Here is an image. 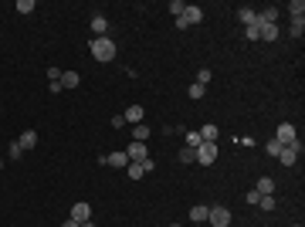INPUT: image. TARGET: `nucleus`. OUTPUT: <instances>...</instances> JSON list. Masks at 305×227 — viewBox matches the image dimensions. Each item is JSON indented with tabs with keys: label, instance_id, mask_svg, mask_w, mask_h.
<instances>
[{
	"label": "nucleus",
	"instance_id": "obj_1",
	"mask_svg": "<svg viewBox=\"0 0 305 227\" xmlns=\"http://www.w3.org/2000/svg\"><path fill=\"white\" fill-rule=\"evenodd\" d=\"M115 55H119V48H115L112 38H92V58L95 61L109 65V61H115Z\"/></svg>",
	"mask_w": 305,
	"mask_h": 227
},
{
	"label": "nucleus",
	"instance_id": "obj_2",
	"mask_svg": "<svg viewBox=\"0 0 305 227\" xmlns=\"http://www.w3.org/2000/svg\"><path fill=\"white\" fill-rule=\"evenodd\" d=\"M193 156H197V163L214 166V163H217V143H200V146L193 150Z\"/></svg>",
	"mask_w": 305,
	"mask_h": 227
},
{
	"label": "nucleus",
	"instance_id": "obj_3",
	"mask_svg": "<svg viewBox=\"0 0 305 227\" xmlns=\"http://www.w3.org/2000/svg\"><path fill=\"white\" fill-rule=\"evenodd\" d=\"M207 224L210 227H230V210L228 207H210L207 210Z\"/></svg>",
	"mask_w": 305,
	"mask_h": 227
},
{
	"label": "nucleus",
	"instance_id": "obj_4",
	"mask_svg": "<svg viewBox=\"0 0 305 227\" xmlns=\"http://www.w3.org/2000/svg\"><path fill=\"white\" fill-rule=\"evenodd\" d=\"M275 139H278L282 146H295V143H299V132H295V126H292V122H282Z\"/></svg>",
	"mask_w": 305,
	"mask_h": 227
},
{
	"label": "nucleus",
	"instance_id": "obj_5",
	"mask_svg": "<svg viewBox=\"0 0 305 227\" xmlns=\"http://www.w3.org/2000/svg\"><path fill=\"white\" fill-rule=\"evenodd\" d=\"M299 156H302V146H299V143H295V146H282L278 163H282V166H295V163H299Z\"/></svg>",
	"mask_w": 305,
	"mask_h": 227
},
{
	"label": "nucleus",
	"instance_id": "obj_6",
	"mask_svg": "<svg viewBox=\"0 0 305 227\" xmlns=\"http://www.w3.org/2000/svg\"><path fill=\"white\" fill-rule=\"evenodd\" d=\"M126 156H129V163H143V159H150L146 143H129V146H126Z\"/></svg>",
	"mask_w": 305,
	"mask_h": 227
},
{
	"label": "nucleus",
	"instance_id": "obj_7",
	"mask_svg": "<svg viewBox=\"0 0 305 227\" xmlns=\"http://www.w3.org/2000/svg\"><path fill=\"white\" fill-rule=\"evenodd\" d=\"M72 221H78V224H85V221H92V207H88L85 200H78L75 207H72Z\"/></svg>",
	"mask_w": 305,
	"mask_h": 227
},
{
	"label": "nucleus",
	"instance_id": "obj_8",
	"mask_svg": "<svg viewBox=\"0 0 305 227\" xmlns=\"http://www.w3.org/2000/svg\"><path fill=\"white\" fill-rule=\"evenodd\" d=\"M102 163H109V166H119V170H126V166H129V156H126V150H119V152H109V156H102Z\"/></svg>",
	"mask_w": 305,
	"mask_h": 227
},
{
	"label": "nucleus",
	"instance_id": "obj_9",
	"mask_svg": "<svg viewBox=\"0 0 305 227\" xmlns=\"http://www.w3.org/2000/svg\"><path fill=\"white\" fill-rule=\"evenodd\" d=\"M92 34H95V38H105V34H109V20H105L102 14L92 17Z\"/></svg>",
	"mask_w": 305,
	"mask_h": 227
},
{
	"label": "nucleus",
	"instance_id": "obj_10",
	"mask_svg": "<svg viewBox=\"0 0 305 227\" xmlns=\"http://www.w3.org/2000/svg\"><path fill=\"white\" fill-rule=\"evenodd\" d=\"M143 115H146V112H143V105H129V109L122 112V119H126V122H133V126H139V122H143Z\"/></svg>",
	"mask_w": 305,
	"mask_h": 227
},
{
	"label": "nucleus",
	"instance_id": "obj_11",
	"mask_svg": "<svg viewBox=\"0 0 305 227\" xmlns=\"http://www.w3.org/2000/svg\"><path fill=\"white\" fill-rule=\"evenodd\" d=\"M200 20H204V10H200V7H187V10H183V24H187V27H190V24H200Z\"/></svg>",
	"mask_w": 305,
	"mask_h": 227
},
{
	"label": "nucleus",
	"instance_id": "obj_12",
	"mask_svg": "<svg viewBox=\"0 0 305 227\" xmlns=\"http://www.w3.org/2000/svg\"><path fill=\"white\" fill-rule=\"evenodd\" d=\"M17 143H20V150H34V146H38V132H34V129H24Z\"/></svg>",
	"mask_w": 305,
	"mask_h": 227
},
{
	"label": "nucleus",
	"instance_id": "obj_13",
	"mask_svg": "<svg viewBox=\"0 0 305 227\" xmlns=\"http://www.w3.org/2000/svg\"><path fill=\"white\" fill-rule=\"evenodd\" d=\"M254 190H258V193H261V197H271V193H275V180H271V176H261V180H258V187H254Z\"/></svg>",
	"mask_w": 305,
	"mask_h": 227
},
{
	"label": "nucleus",
	"instance_id": "obj_14",
	"mask_svg": "<svg viewBox=\"0 0 305 227\" xmlns=\"http://www.w3.org/2000/svg\"><path fill=\"white\" fill-rule=\"evenodd\" d=\"M207 210H210V207L193 204V207H190V221H193V224H204V221H207Z\"/></svg>",
	"mask_w": 305,
	"mask_h": 227
},
{
	"label": "nucleus",
	"instance_id": "obj_15",
	"mask_svg": "<svg viewBox=\"0 0 305 227\" xmlns=\"http://www.w3.org/2000/svg\"><path fill=\"white\" fill-rule=\"evenodd\" d=\"M237 17H241V24H244V27H251V24H258V14H254L251 7H241V10H237Z\"/></svg>",
	"mask_w": 305,
	"mask_h": 227
},
{
	"label": "nucleus",
	"instance_id": "obj_16",
	"mask_svg": "<svg viewBox=\"0 0 305 227\" xmlns=\"http://www.w3.org/2000/svg\"><path fill=\"white\" fill-rule=\"evenodd\" d=\"M275 20H278V10H275V7H268V10L258 14V27H261V24H275Z\"/></svg>",
	"mask_w": 305,
	"mask_h": 227
},
{
	"label": "nucleus",
	"instance_id": "obj_17",
	"mask_svg": "<svg viewBox=\"0 0 305 227\" xmlns=\"http://www.w3.org/2000/svg\"><path fill=\"white\" fill-rule=\"evenodd\" d=\"M200 139H204V143H217V126H210V122H207V126L200 129Z\"/></svg>",
	"mask_w": 305,
	"mask_h": 227
},
{
	"label": "nucleus",
	"instance_id": "obj_18",
	"mask_svg": "<svg viewBox=\"0 0 305 227\" xmlns=\"http://www.w3.org/2000/svg\"><path fill=\"white\" fill-rule=\"evenodd\" d=\"M78 81H81V78H78L75 72H61V88H78Z\"/></svg>",
	"mask_w": 305,
	"mask_h": 227
},
{
	"label": "nucleus",
	"instance_id": "obj_19",
	"mask_svg": "<svg viewBox=\"0 0 305 227\" xmlns=\"http://www.w3.org/2000/svg\"><path fill=\"white\" fill-rule=\"evenodd\" d=\"M278 38V27L275 24H261V41H275Z\"/></svg>",
	"mask_w": 305,
	"mask_h": 227
},
{
	"label": "nucleus",
	"instance_id": "obj_20",
	"mask_svg": "<svg viewBox=\"0 0 305 227\" xmlns=\"http://www.w3.org/2000/svg\"><path fill=\"white\" fill-rule=\"evenodd\" d=\"M146 139H150V126H146V122H139V126H136V136H133V143H146Z\"/></svg>",
	"mask_w": 305,
	"mask_h": 227
},
{
	"label": "nucleus",
	"instance_id": "obj_21",
	"mask_svg": "<svg viewBox=\"0 0 305 227\" xmlns=\"http://www.w3.org/2000/svg\"><path fill=\"white\" fill-rule=\"evenodd\" d=\"M183 10H187L183 0H170V14H173V17H183Z\"/></svg>",
	"mask_w": 305,
	"mask_h": 227
},
{
	"label": "nucleus",
	"instance_id": "obj_22",
	"mask_svg": "<svg viewBox=\"0 0 305 227\" xmlns=\"http://www.w3.org/2000/svg\"><path fill=\"white\" fill-rule=\"evenodd\" d=\"M244 38H248V41H261V27H258V24L244 27Z\"/></svg>",
	"mask_w": 305,
	"mask_h": 227
},
{
	"label": "nucleus",
	"instance_id": "obj_23",
	"mask_svg": "<svg viewBox=\"0 0 305 227\" xmlns=\"http://www.w3.org/2000/svg\"><path fill=\"white\" fill-rule=\"evenodd\" d=\"M126 173H129L133 180H139V176H146V173H143V163H129V166H126Z\"/></svg>",
	"mask_w": 305,
	"mask_h": 227
},
{
	"label": "nucleus",
	"instance_id": "obj_24",
	"mask_svg": "<svg viewBox=\"0 0 305 227\" xmlns=\"http://www.w3.org/2000/svg\"><path fill=\"white\" fill-rule=\"evenodd\" d=\"M288 10H292V20H295V17H302V14H305V3H302V0H292Z\"/></svg>",
	"mask_w": 305,
	"mask_h": 227
},
{
	"label": "nucleus",
	"instance_id": "obj_25",
	"mask_svg": "<svg viewBox=\"0 0 305 227\" xmlns=\"http://www.w3.org/2000/svg\"><path fill=\"white\" fill-rule=\"evenodd\" d=\"M302 31H305V17H295L292 20V38H302Z\"/></svg>",
	"mask_w": 305,
	"mask_h": 227
},
{
	"label": "nucleus",
	"instance_id": "obj_26",
	"mask_svg": "<svg viewBox=\"0 0 305 227\" xmlns=\"http://www.w3.org/2000/svg\"><path fill=\"white\" fill-rule=\"evenodd\" d=\"M265 150H268V156H271V159H278V152H282V143H278V139H271Z\"/></svg>",
	"mask_w": 305,
	"mask_h": 227
},
{
	"label": "nucleus",
	"instance_id": "obj_27",
	"mask_svg": "<svg viewBox=\"0 0 305 227\" xmlns=\"http://www.w3.org/2000/svg\"><path fill=\"white\" fill-rule=\"evenodd\" d=\"M180 163H197V156H193V150H190V146H183V150H180Z\"/></svg>",
	"mask_w": 305,
	"mask_h": 227
},
{
	"label": "nucleus",
	"instance_id": "obj_28",
	"mask_svg": "<svg viewBox=\"0 0 305 227\" xmlns=\"http://www.w3.org/2000/svg\"><path fill=\"white\" fill-rule=\"evenodd\" d=\"M200 143H204V139H200V132H187V146H190V150H197Z\"/></svg>",
	"mask_w": 305,
	"mask_h": 227
},
{
	"label": "nucleus",
	"instance_id": "obj_29",
	"mask_svg": "<svg viewBox=\"0 0 305 227\" xmlns=\"http://www.w3.org/2000/svg\"><path fill=\"white\" fill-rule=\"evenodd\" d=\"M17 10H20V14H31V10H34V0H17Z\"/></svg>",
	"mask_w": 305,
	"mask_h": 227
},
{
	"label": "nucleus",
	"instance_id": "obj_30",
	"mask_svg": "<svg viewBox=\"0 0 305 227\" xmlns=\"http://www.w3.org/2000/svg\"><path fill=\"white\" fill-rule=\"evenodd\" d=\"M204 92H207V88H204V85H197V81H193V85H190V98H204Z\"/></svg>",
	"mask_w": 305,
	"mask_h": 227
},
{
	"label": "nucleus",
	"instance_id": "obj_31",
	"mask_svg": "<svg viewBox=\"0 0 305 227\" xmlns=\"http://www.w3.org/2000/svg\"><path fill=\"white\" fill-rule=\"evenodd\" d=\"M258 207H261V210H268V214H271V210H275V200H271V197H261V200H258Z\"/></svg>",
	"mask_w": 305,
	"mask_h": 227
},
{
	"label": "nucleus",
	"instance_id": "obj_32",
	"mask_svg": "<svg viewBox=\"0 0 305 227\" xmlns=\"http://www.w3.org/2000/svg\"><path fill=\"white\" fill-rule=\"evenodd\" d=\"M207 81H210V72H207V68H200V72H197V85H204V88H207Z\"/></svg>",
	"mask_w": 305,
	"mask_h": 227
},
{
	"label": "nucleus",
	"instance_id": "obj_33",
	"mask_svg": "<svg viewBox=\"0 0 305 227\" xmlns=\"http://www.w3.org/2000/svg\"><path fill=\"white\" fill-rule=\"evenodd\" d=\"M258 200H261L258 190H248V193H244V204H258Z\"/></svg>",
	"mask_w": 305,
	"mask_h": 227
},
{
	"label": "nucleus",
	"instance_id": "obj_34",
	"mask_svg": "<svg viewBox=\"0 0 305 227\" xmlns=\"http://www.w3.org/2000/svg\"><path fill=\"white\" fill-rule=\"evenodd\" d=\"M24 150H20V143H10V159H20Z\"/></svg>",
	"mask_w": 305,
	"mask_h": 227
},
{
	"label": "nucleus",
	"instance_id": "obj_35",
	"mask_svg": "<svg viewBox=\"0 0 305 227\" xmlns=\"http://www.w3.org/2000/svg\"><path fill=\"white\" fill-rule=\"evenodd\" d=\"M48 78H51V81H61V68L51 65V68H48Z\"/></svg>",
	"mask_w": 305,
	"mask_h": 227
},
{
	"label": "nucleus",
	"instance_id": "obj_36",
	"mask_svg": "<svg viewBox=\"0 0 305 227\" xmlns=\"http://www.w3.org/2000/svg\"><path fill=\"white\" fill-rule=\"evenodd\" d=\"M156 170V159H143V173H152Z\"/></svg>",
	"mask_w": 305,
	"mask_h": 227
},
{
	"label": "nucleus",
	"instance_id": "obj_37",
	"mask_svg": "<svg viewBox=\"0 0 305 227\" xmlns=\"http://www.w3.org/2000/svg\"><path fill=\"white\" fill-rule=\"evenodd\" d=\"M61 227H81V224H78V221H72V217H68V221H65V224H61Z\"/></svg>",
	"mask_w": 305,
	"mask_h": 227
},
{
	"label": "nucleus",
	"instance_id": "obj_38",
	"mask_svg": "<svg viewBox=\"0 0 305 227\" xmlns=\"http://www.w3.org/2000/svg\"><path fill=\"white\" fill-rule=\"evenodd\" d=\"M81 227H95V224H92V221H85V224H81Z\"/></svg>",
	"mask_w": 305,
	"mask_h": 227
},
{
	"label": "nucleus",
	"instance_id": "obj_39",
	"mask_svg": "<svg viewBox=\"0 0 305 227\" xmlns=\"http://www.w3.org/2000/svg\"><path fill=\"white\" fill-rule=\"evenodd\" d=\"M170 227H180V224H170Z\"/></svg>",
	"mask_w": 305,
	"mask_h": 227
},
{
	"label": "nucleus",
	"instance_id": "obj_40",
	"mask_svg": "<svg viewBox=\"0 0 305 227\" xmlns=\"http://www.w3.org/2000/svg\"><path fill=\"white\" fill-rule=\"evenodd\" d=\"M0 166H3V163H0Z\"/></svg>",
	"mask_w": 305,
	"mask_h": 227
},
{
	"label": "nucleus",
	"instance_id": "obj_41",
	"mask_svg": "<svg viewBox=\"0 0 305 227\" xmlns=\"http://www.w3.org/2000/svg\"><path fill=\"white\" fill-rule=\"evenodd\" d=\"M295 227H299V224H295Z\"/></svg>",
	"mask_w": 305,
	"mask_h": 227
}]
</instances>
